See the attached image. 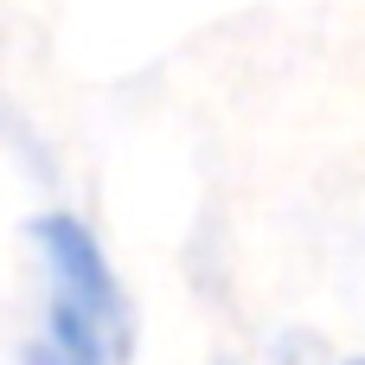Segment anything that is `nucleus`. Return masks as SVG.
<instances>
[{"mask_svg":"<svg viewBox=\"0 0 365 365\" xmlns=\"http://www.w3.org/2000/svg\"><path fill=\"white\" fill-rule=\"evenodd\" d=\"M32 250L45 276V321L26 365H128L135 308L103 237L71 212H45L32 218Z\"/></svg>","mask_w":365,"mask_h":365,"instance_id":"obj_1","label":"nucleus"},{"mask_svg":"<svg viewBox=\"0 0 365 365\" xmlns=\"http://www.w3.org/2000/svg\"><path fill=\"white\" fill-rule=\"evenodd\" d=\"M340 365H365V353H359V359H340Z\"/></svg>","mask_w":365,"mask_h":365,"instance_id":"obj_2","label":"nucleus"}]
</instances>
